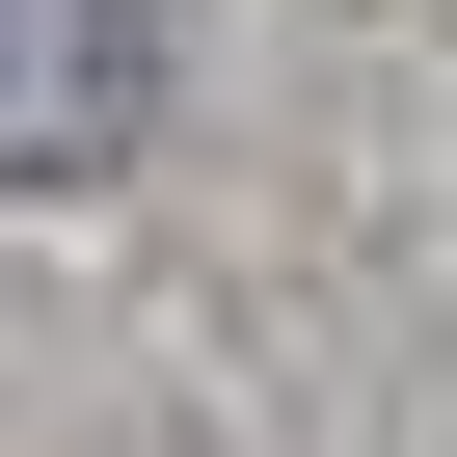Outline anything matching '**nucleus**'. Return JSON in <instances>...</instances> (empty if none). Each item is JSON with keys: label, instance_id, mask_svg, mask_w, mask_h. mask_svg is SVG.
<instances>
[{"label": "nucleus", "instance_id": "obj_1", "mask_svg": "<svg viewBox=\"0 0 457 457\" xmlns=\"http://www.w3.org/2000/svg\"><path fill=\"white\" fill-rule=\"evenodd\" d=\"M135 108H162V28H135V0H0V215L81 188Z\"/></svg>", "mask_w": 457, "mask_h": 457}]
</instances>
